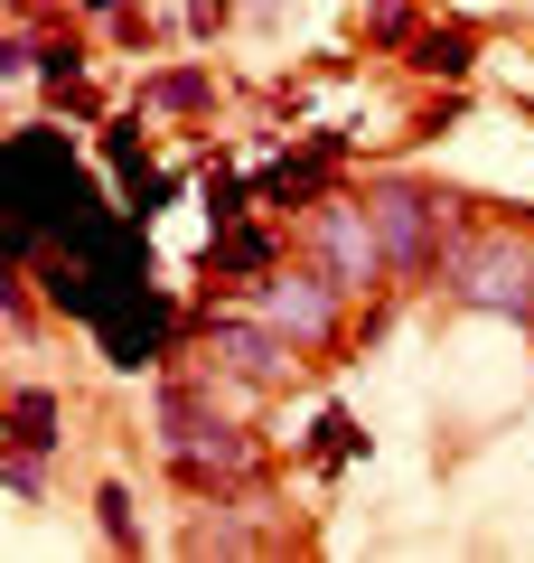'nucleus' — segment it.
Listing matches in <instances>:
<instances>
[{"label":"nucleus","instance_id":"dca6fc26","mask_svg":"<svg viewBox=\"0 0 534 563\" xmlns=\"http://www.w3.org/2000/svg\"><path fill=\"white\" fill-rule=\"evenodd\" d=\"M66 10H85V20H122L132 0H66Z\"/></svg>","mask_w":534,"mask_h":563},{"label":"nucleus","instance_id":"1a4fd4ad","mask_svg":"<svg viewBox=\"0 0 534 563\" xmlns=\"http://www.w3.org/2000/svg\"><path fill=\"white\" fill-rule=\"evenodd\" d=\"M0 422H10V442H20V451H66V395H57V385H10Z\"/></svg>","mask_w":534,"mask_h":563},{"label":"nucleus","instance_id":"ddd939ff","mask_svg":"<svg viewBox=\"0 0 534 563\" xmlns=\"http://www.w3.org/2000/svg\"><path fill=\"white\" fill-rule=\"evenodd\" d=\"M413 38H422L413 0H376V10H366V47H413Z\"/></svg>","mask_w":534,"mask_h":563},{"label":"nucleus","instance_id":"f257e3e1","mask_svg":"<svg viewBox=\"0 0 534 563\" xmlns=\"http://www.w3.org/2000/svg\"><path fill=\"white\" fill-rule=\"evenodd\" d=\"M441 291L459 310H488V320H534V225L478 217L441 263Z\"/></svg>","mask_w":534,"mask_h":563},{"label":"nucleus","instance_id":"6e6552de","mask_svg":"<svg viewBox=\"0 0 534 563\" xmlns=\"http://www.w3.org/2000/svg\"><path fill=\"white\" fill-rule=\"evenodd\" d=\"M413 57V76H432V85H469L478 76V29L469 20H422V38L403 47Z\"/></svg>","mask_w":534,"mask_h":563},{"label":"nucleus","instance_id":"0eeeda50","mask_svg":"<svg viewBox=\"0 0 534 563\" xmlns=\"http://www.w3.org/2000/svg\"><path fill=\"white\" fill-rule=\"evenodd\" d=\"M281 273V235L272 225H244V217H225L216 235H207V291H244V282H272Z\"/></svg>","mask_w":534,"mask_h":563},{"label":"nucleus","instance_id":"9d476101","mask_svg":"<svg viewBox=\"0 0 534 563\" xmlns=\"http://www.w3.org/2000/svg\"><path fill=\"white\" fill-rule=\"evenodd\" d=\"M141 113H216V66H159V76H141Z\"/></svg>","mask_w":534,"mask_h":563},{"label":"nucleus","instance_id":"9b49d317","mask_svg":"<svg viewBox=\"0 0 534 563\" xmlns=\"http://www.w3.org/2000/svg\"><path fill=\"white\" fill-rule=\"evenodd\" d=\"M94 526H103V544H113V554H141V517H132V488H122V479L94 488Z\"/></svg>","mask_w":534,"mask_h":563},{"label":"nucleus","instance_id":"f3484780","mask_svg":"<svg viewBox=\"0 0 534 563\" xmlns=\"http://www.w3.org/2000/svg\"><path fill=\"white\" fill-rule=\"evenodd\" d=\"M525 113H534V103H525Z\"/></svg>","mask_w":534,"mask_h":563},{"label":"nucleus","instance_id":"7ed1b4c3","mask_svg":"<svg viewBox=\"0 0 534 563\" xmlns=\"http://www.w3.org/2000/svg\"><path fill=\"white\" fill-rule=\"evenodd\" d=\"M291 244L319 263V273L337 282V291H385L394 282V263H385V235H376V217H366V198H319V207H300V225H291Z\"/></svg>","mask_w":534,"mask_h":563},{"label":"nucleus","instance_id":"f8f14e48","mask_svg":"<svg viewBox=\"0 0 534 563\" xmlns=\"http://www.w3.org/2000/svg\"><path fill=\"white\" fill-rule=\"evenodd\" d=\"M0 488H10L20 507H38V498H47V451H20V442H10V451H0Z\"/></svg>","mask_w":534,"mask_h":563},{"label":"nucleus","instance_id":"20e7f679","mask_svg":"<svg viewBox=\"0 0 534 563\" xmlns=\"http://www.w3.org/2000/svg\"><path fill=\"white\" fill-rule=\"evenodd\" d=\"M159 461H169V479L188 488V498H225V488H254L263 442L244 432V422L207 413V422H188V432H169V442H159Z\"/></svg>","mask_w":534,"mask_h":563},{"label":"nucleus","instance_id":"f03ea898","mask_svg":"<svg viewBox=\"0 0 534 563\" xmlns=\"http://www.w3.org/2000/svg\"><path fill=\"white\" fill-rule=\"evenodd\" d=\"M366 217H376V235H385L394 282H441L450 244L469 235L459 198H450V188H432V179H366Z\"/></svg>","mask_w":534,"mask_h":563},{"label":"nucleus","instance_id":"2eb2a0df","mask_svg":"<svg viewBox=\"0 0 534 563\" xmlns=\"http://www.w3.org/2000/svg\"><path fill=\"white\" fill-rule=\"evenodd\" d=\"M225 29V0H188V38H216Z\"/></svg>","mask_w":534,"mask_h":563},{"label":"nucleus","instance_id":"423d86ee","mask_svg":"<svg viewBox=\"0 0 534 563\" xmlns=\"http://www.w3.org/2000/svg\"><path fill=\"white\" fill-rule=\"evenodd\" d=\"M207 366H216V376H244V385H291V366H300V347L281 339L272 320H263V310H216V320H207Z\"/></svg>","mask_w":534,"mask_h":563},{"label":"nucleus","instance_id":"39448f33","mask_svg":"<svg viewBox=\"0 0 534 563\" xmlns=\"http://www.w3.org/2000/svg\"><path fill=\"white\" fill-rule=\"evenodd\" d=\"M254 310L300 347V357H310V347H337V310H347V291L300 254V263H281L272 282H254Z\"/></svg>","mask_w":534,"mask_h":563},{"label":"nucleus","instance_id":"4468645a","mask_svg":"<svg viewBox=\"0 0 534 563\" xmlns=\"http://www.w3.org/2000/svg\"><path fill=\"white\" fill-rule=\"evenodd\" d=\"M310 451H319V461H356V451H366V422H356V413H319Z\"/></svg>","mask_w":534,"mask_h":563}]
</instances>
